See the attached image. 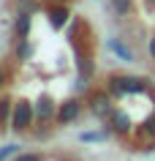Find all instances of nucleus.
<instances>
[{"instance_id":"nucleus-1","label":"nucleus","mask_w":155,"mask_h":161,"mask_svg":"<svg viewBox=\"0 0 155 161\" xmlns=\"http://www.w3.org/2000/svg\"><path fill=\"white\" fill-rule=\"evenodd\" d=\"M30 120H33V109H30V104L27 101H19L17 109H14V128H27L30 126Z\"/></svg>"},{"instance_id":"nucleus-2","label":"nucleus","mask_w":155,"mask_h":161,"mask_svg":"<svg viewBox=\"0 0 155 161\" xmlns=\"http://www.w3.org/2000/svg\"><path fill=\"white\" fill-rule=\"evenodd\" d=\"M76 115H79V104H76V101H65V104L60 107V112H57L60 123H71Z\"/></svg>"},{"instance_id":"nucleus-3","label":"nucleus","mask_w":155,"mask_h":161,"mask_svg":"<svg viewBox=\"0 0 155 161\" xmlns=\"http://www.w3.org/2000/svg\"><path fill=\"white\" fill-rule=\"evenodd\" d=\"M65 19H68V11H65V8H54V11H52V25H54V27H60Z\"/></svg>"},{"instance_id":"nucleus-4","label":"nucleus","mask_w":155,"mask_h":161,"mask_svg":"<svg viewBox=\"0 0 155 161\" xmlns=\"http://www.w3.org/2000/svg\"><path fill=\"white\" fill-rule=\"evenodd\" d=\"M112 123H114V128H117V131H128V118H125L122 112H114Z\"/></svg>"},{"instance_id":"nucleus-5","label":"nucleus","mask_w":155,"mask_h":161,"mask_svg":"<svg viewBox=\"0 0 155 161\" xmlns=\"http://www.w3.org/2000/svg\"><path fill=\"white\" fill-rule=\"evenodd\" d=\"M49 115H52V104H49V98H44V101L38 104V118H41V120H46Z\"/></svg>"},{"instance_id":"nucleus-6","label":"nucleus","mask_w":155,"mask_h":161,"mask_svg":"<svg viewBox=\"0 0 155 161\" xmlns=\"http://www.w3.org/2000/svg\"><path fill=\"white\" fill-rule=\"evenodd\" d=\"M109 47H112V49H114V52H117V55H120V58H122V60H131V58H133V55H131V52H128V49H125V47H122V44H120V41H112V44H109Z\"/></svg>"},{"instance_id":"nucleus-7","label":"nucleus","mask_w":155,"mask_h":161,"mask_svg":"<svg viewBox=\"0 0 155 161\" xmlns=\"http://www.w3.org/2000/svg\"><path fill=\"white\" fill-rule=\"evenodd\" d=\"M112 3H114V8H117V14H122V17L131 11V0H112Z\"/></svg>"},{"instance_id":"nucleus-8","label":"nucleus","mask_w":155,"mask_h":161,"mask_svg":"<svg viewBox=\"0 0 155 161\" xmlns=\"http://www.w3.org/2000/svg\"><path fill=\"white\" fill-rule=\"evenodd\" d=\"M11 153H17V145H6V147L0 150V161H6V158L11 156Z\"/></svg>"},{"instance_id":"nucleus-9","label":"nucleus","mask_w":155,"mask_h":161,"mask_svg":"<svg viewBox=\"0 0 155 161\" xmlns=\"http://www.w3.org/2000/svg\"><path fill=\"white\" fill-rule=\"evenodd\" d=\"M27 25H30V19H27L25 14H22V19H19V22H17V30H19V33H22V36H25V33H27Z\"/></svg>"},{"instance_id":"nucleus-10","label":"nucleus","mask_w":155,"mask_h":161,"mask_svg":"<svg viewBox=\"0 0 155 161\" xmlns=\"http://www.w3.org/2000/svg\"><path fill=\"white\" fill-rule=\"evenodd\" d=\"M17 161H41V156H19Z\"/></svg>"},{"instance_id":"nucleus-11","label":"nucleus","mask_w":155,"mask_h":161,"mask_svg":"<svg viewBox=\"0 0 155 161\" xmlns=\"http://www.w3.org/2000/svg\"><path fill=\"white\" fill-rule=\"evenodd\" d=\"M6 112H8V104H6V101H0V118H6Z\"/></svg>"},{"instance_id":"nucleus-12","label":"nucleus","mask_w":155,"mask_h":161,"mask_svg":"<svg viewBox=\"0 0 155 161\" xmlns=\"http://www.w3.org/2000/svg\"><path fill=\"white\" fill-rule=\"evenodd\" d=\"M150 52H152V55H155V38H152V44H150Z\"/></svg>"},{"instance_id":"nucleus-13","label":"nucleus","mask_w":155,"mask_h":161,"mask_svg":"<svg viewBox=\"0 0 155 161\" xmlns=\"http://www.w3.org/2000/svg\"><path fill=\"white\" fill-rule=\"evenodd\" d=\"M0 85H3V71H0Z\"/></svg>"}]
</instances>
